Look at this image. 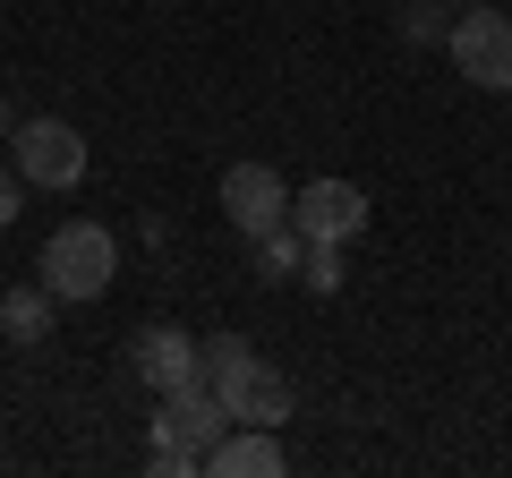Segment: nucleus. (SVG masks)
I'll list each match as a JSON object with an SVG mask.
<instances>
[{"label":"nucleus","mask_w":512,"mask_h":478,"mask_svg":"<svg viewBox=\"0 0 512 478\" xmlns=\"http://www.w3.org/2000/svg\"><path fill=\"white\" fill-rule=\"evenodd\" d=\"M231 402H222L214 385H188V393H163V410H154V470L163 478H188L205 470V453H214L222 436H231Z\"/></svg>","instance_id":"nucleus-1"},{"label":"nucleus","mask_w":512,"mask_h":478,"mask_svg":"<svg viewBox=\"0 0 512 478\" xmlns=\"http://www.w3.org/2000/svg\"><path fill=\"white\" fill-rule=\"evenodd\" d=\"M205 385H214L222 402H231V419H248V427H282V419H291V376L265 368L239 333L205 342Z\"/></svg>","instance_id":"nucleus-2"},{"label":"nucleus","mask_w":512,"mask_h":478,"mask_svg":"<svg viewBox=\"0 0 512 478\" xmlns=\"http://www.w3.org/2000/svg\"><path fill=\"white\" fill-rule=\"evenodd\" d=\"M111 274H120V248H111L103 222H60L43 239V282H52L60 308H94L111 291Z\"/></svg>","instance_id":"nucleus-3"},{"label":"nucleus","mask_w":512,"mask_h":478,"mask_svg":"<svg viewBox=\"0 0 512 478\" xmlns=\"http://www.w3.org/2000/svg\"><path fill=\"white\" fill-rule=\"evenodd\" d=\"M444 52H453V69L470 77V86H495V94H512V18L504 9H461L453 18V35H444Z\"/></svg>","instance_id":"nucleus-4"},{"label":"nucleus","mask_w":512,"mask_h":478,"mask_svg":"<svg viewBox=\"0 0 512 478\" xmlns=\"http://www.w3.org/2000/svg\"><path fill=\"white\" fill-rule=\"evenodd\" d=\"M222 222H231L239 239H265L291 222V188H282L274 163H231L222 171Z\"/></svg>","instance_id":"nucleus-5"},{"label":"nucleus","mask_w":512,"mask_h":478,"mask_svg":"<svg viewBox=\"0 0 512 478\" xmlns=\"http://www.w3.org/2000/svg\"><path fill=\"white\" fill-rule=\"evenodd\" d=\"M9 146H18V171H26V188H77L86 180V137L69 129V120H18V137H9Z\"/></svg>","instance_id":"nucleus-6"},{"label":"nucleus","mask_w":512,"mask_h":478,"mask_svg":"<svg viewBox=\"0 0 512 478\" xmlns=\"http://www.w3.org/2000/svg\"><path fill=\"white\" fill-rule=\"evenodd\" d=\"M291 222H299V239H333V248H350V239L367 231V188L359 180H308L291 197Z\"/></svg>","instance_id":"nucleus-7"},{"label":"nucleus","mask_w":512,"mask_h":478,"mask_svg":"<svg viewBox=\"0 0 512 478\" xmlns=\"http://www.w3.org/2000/svg\"><path fill=\"white\" fill-rule=\"evenodd\" d=\"M137 376H146L154 393L205 385V342H197V333H180V325H146V333H137Z\"/></svg>","instance_id":"nucleus-8"},{"label":"nucleus","mask_w":512,"mask_h":478,"mask_svg":"<svg viewBox=\"0 0 512 478\" xmlns=\"http://www.w3.org/2000/svg\"><path fill=\"white\" fill-rule=\"evenodd\" d=\"M282 461H291V453H282L274 427H248V419H239L231 436L205 453V478H282Z\"/></svg>","instance_id":"nucleus-9"},{"label":"nucleus","mask_w":512,"mask_h":478,"mask_svg":"<svg viewBox=\"0 0 512 478\" xmlns=\"http://www.w3.org/2000/svg\"><path fill=\"white\" fill-rule=\"evenodd\" d=\"M52 316H60L52 282H18V291L0 299V333H9L18 350H43V342H52Z\"/></svg>","instance_id":"nucleus-10"},{"label":"nucleus","mask_w":512,"mask_h":478,"mask_svg":"<svg viewBox=\"0 0 512 478\" xmlns=\"http://www.w3.org/2000/svg\"><path fill=\"white\" fill-rule=\"evenodd\" d=\"M248 248H256V274H265V282H291L299 265H308V239H299V222H282V231L248 239Z\"/></svg>","instance_id":"nucleus-11"},{"label":"nucleus","mask_w":512,"mask_h":478,"mask_svg":"<svg viewBox=\"0 0 512 478\" xmlns=\"http://www.w3.org/2000/svg\"><path fill=\"white\" fill-rule=\"evenodd\" d=\"M299 282H308L316 299H333V291H342V248H333V239H308V265H299Z\"/></svg>","instance_id":"nucleus-12"},{"label":"nucleus","mask_w":512,"mask_h":478,"mask_svg":"<svg viewBox=\"0 0 512 478\" xmlns=\"http://www.w3.org/2000/svg\"><path fill=\"white\" fill-rule=\"evenodd\" d=\"M402 35H410V43H436V35H444V18H436V9H427V0H419V9H410V18H402Z\"/></svg>","instance_id":"nucleus-13"},{"label":"nucleus","mask_w":512,"mask_h":478,"mask_svg":"<svg viewBox=\"0 0 512 478\" xmlns=\"http://www.w3.org/2000/svg\"><path fill=\"white\" fill-rule=\"evenodd\" d=\"M18 188H26V171H0V231L18 222Z\"/></svg>","instance_id":"nucleus-14"},{"label":"nucleus","mask_w":512,"mask_h":478,"mask_svg":"<svg viewBox=\"0 0 512 478\" xmlns=\"http://www.w3.org/2000/svg\"><path fill=\"white\" fill-rule=\"evenodd\" d=\"M9 137H18V111H9V103H0V146H9Z\"/></svg>","instance_id":"nucleus-15"},{"label":"nucleus","mask_w":512,"mask_h":478,"mask_svg":"<svg viewBox=\"0 0 512 478\" xmlns=\"http://www.w3.org/2000/svg\"><path fill=\"white\" fill-rule=\"evenodd\" d=\"M444 9H478V0H444Z\"/></svg>","instance_id":"nucleus-16"}]
</instances>
